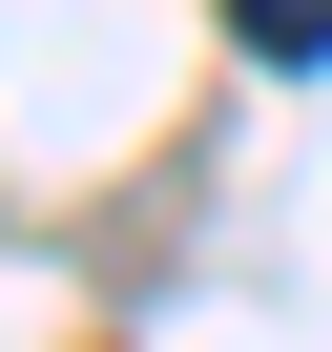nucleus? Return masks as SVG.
Wrapping results in <instances>:
<instances>
[{
  "label": "nucleus",
  "instance_id": "f257e3e1",
  "mask_svg": "<svg viewBox=\"0 0 332 352\" xmlns=\"http://www.w3.org/2000/svg\"><path fill=\"white\" fill-rule=\"evenodd\" d=\"M229 42L249 63H332V0H229Z\"/></svg>",
  "mask_w": 332,
  "mask_h": 352
}]
</instances>
